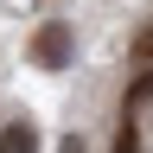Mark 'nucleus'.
Returning <instances> with one entry per match:
<instances>
[{
    "label": "nucleus",
    "mask_w": 153,
    "mask_h": 153,
    "mask_svg": "<svg viewBox=\"0 0 153 153\" xmlns=\"http://www.w3.org/2000/svg\"><path fill=\"white\" fill-rule=\"evenodd\" d=\"M32 57H38L45 70H64V64H70V26H64V19H45V26H38Z\"/></svg>",
    "instance_id": "nucleus-1"
},
{
    "label": "nucleus",
    "mask_w": 153,
    "mask_h": 153,
    "mask_svg": "<svg viewBox=\"0 0 153 153\" xmlns=\"http://www.w3.org/2000/svg\"><path fill=\"white\" fill-rule=\"evenodd\" d=\"M0 153H38V128L32 121H7L0 128Z\"/></svg>",
    "instance_id": "nucleus-2"
},
{
    "label": "nucleus",
    "mask_w": 153,
    "mask_h": 153,
    "mask_svg": "<svg viewBox=\"0 0 153 153\" xmlns=\"http://www.w3.org/2000/svg\"><path fill=\"white\" fill-rule=\"evenodd\" d=\"M147 96H153V64H147V70H140V76H134V83H128V102H121V108L134 115V108L147 102Z\"/></svg>",
    "instance_id": "nucleus-3"
},
{
    "label": "nucleus",
    "mask_w": 153,
    "mask_h": 153,
    "mask_svg": "<svg viewBox=\"0 0 153 153\" xmlns=\"http://www.w3.org/2000/svg\"><path fill=\"white\" fill-rule=\"evenodd\" d=\"M115 153H140V134H134V121H128L121 134H115Z\"/></svg>",
    "instance_id": "nucleus-4"
},
{
    "label": "nucleus",
    "mask_w": 153,
    "mask_h": 153,
    "mask_svg": "<svg viewBox=\"0 0 153 153\" xmlns=\"http://www.w3.org/2000/svg\"><path fill=\"white\" fill-rule=\"evenodd\" d=\"M134 51H140V57H147V64H153V26L140 32V45H134Z\"/></svg>",
    "instance_id": "nucleus-5"
},
{
    "label": "nucleus",
    "mask_w": 153,
    "mask_h": 153,
    "mask_svg": "<svg viewBox=\"0 0 153 153\" xmlns=\"http://www.w3.org/2000/svg\"><path fill=\"white\" fill-rule=\"evenodd\" d=\"M57 153H83V140H76V134H70V140H64V147H57Z\"/></svg>",
    "instance_id": "nucleus-6"
}]
</instances>
